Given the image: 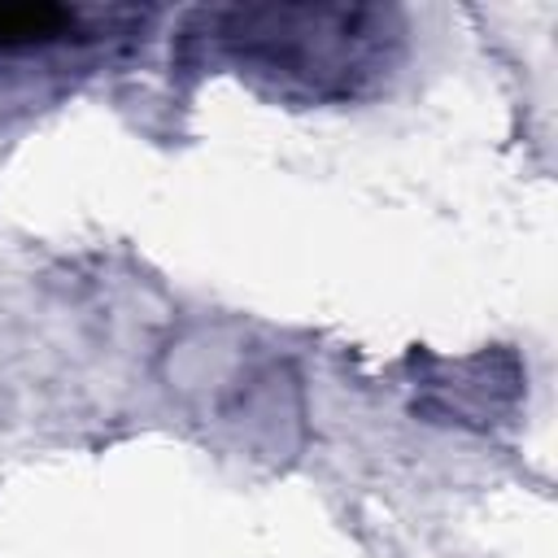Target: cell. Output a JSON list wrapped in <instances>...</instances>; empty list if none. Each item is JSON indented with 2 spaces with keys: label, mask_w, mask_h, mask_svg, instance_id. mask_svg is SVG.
Wrapping results in <instances>:
<instances>
[{
  "label": "cell",
  "mask_w": 558,
  "mask_h": 558,
  "mask_svg": "<svg viewBox=\"0 0 558 558\" xmlns=\"http://www.w3.org/2000/svg\"><path fill=\"white\" fill-rule=\"evenodd\" d=\"M74 35H87L78 9H61V4H0V52L65 44Z\"/></svg>",
  "instance_id": "1"
}]
</instances>
